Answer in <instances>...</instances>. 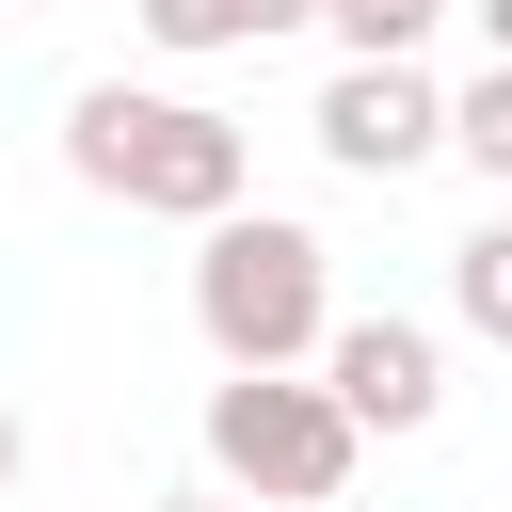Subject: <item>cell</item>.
Wrapping results in <instances>:
<instances>
[{
  "mask_svg": "<svg viewBox=\"0 0 512 512\" xmlns=\"http://www.w3.org/2000/svg\"><path fill=\"white\" fill-rule=\"evenodd\" d=\"M144 16V48H176V64H224V48H272V32H304L320 0H128Z\"/></svg>",
  "mask_w": 512,
  "mask_h": 512,
  "instance_id": "cell-6",
  "label": "cell"
},
{
  "mask_svg": "<svg viewBox=\"0 0 512 512\" xmlns=\"http://www.w3.org/2000/svg\"><path fill=\"white\" fill-rule=\"evenodd\" d=\"M368 464V416L320 384V368H224L208 384V480L256 496V512H336Z\"/></svg>",
  "mask_w": 512,
  "mask_h": 512,
  "instance_id": "cell-3",
  "label": "cell"
},
{
  "mask_svg": "<svg viewBox=\"0 0 512 512\" xmlns=\"http://www.w3.org/2000/svg\"><path fill=\"white\" fill-rule=\"evenodd\" d=\"M464 16H480V48H496V64H512V0H464Z\"/></svg>",
  "mask_w": 512,
  "mask_h": 512,
  "instance_id": "cell-11",
  "label": "cell"
},
{
  "mask_svg": "<svg viewBox=\"0 0 512 512\" xmlns=\"http://www.w3.org/2000/svg\"><path fill=\"white\" fill-rule=\"evenodd\" d=\"M64 176H80V192H112V208H144V224H224V208H240V176H256V144H240L208 96L80 80V96H64Z\"/></svg>",
  "mask_w": 512,
  "mask_h": 512,
  "instance_id": "cell-1",
  "label": "cell"
},
{
  "mask_svg": "<svg viewBox=\"0 0 512 512\" xmlns=\"http://www.w3.org/2000/svg\"><path fill=\"white\" fill-rule=\"evenodd\" d=\"M160 512H240V496H160Z\"/></svg>",
  "mask_w": 512,
  "mask_h": 512,
  "instance_id": "cell-12",
  "label": "cell"
},
{
  "mask_svg": "<svg viewBox=\"0 0 512 512\" xmlns=\"http://www.w3.org/2000/svg\"><path fill=\"white\" fill-rule=\"evenodd\" d=\"M448 160H480V176L512 192V64H480V80L448 96Z\"/></svg>",
  "mask_w": 512,
  "mask_h": 512,
  "instance_id": "cell-8",
  "label": "cell"
},
{
  "mask_svg": "<svg viewBox=\"0 0 512 512\" xmlns=\"http://www.w3.org/2000/svg\"><path fill=\"white\" fill-rule=\"evenodd\" d=\"M16 464H32V432H16V400H0V512H16Z\"/></svg>",
  "mask_w": 512,
  "mask_h": 512,
  "instance_id": "cell-10",
  "label": "cell"
},
{
  "mask_svg": "<svg viewBox=\"0 0 512 512\" xmlns=\"http://www.w3.org/2000/svg\"><path fill=\"white\" fill-rule=\"evenodd\" d=\"M304 128H320L336 176H416V160H448V80L416 48H336V80H320Z\"/></svg>",
  "mask_w": 512,
  "mask_h": 512,
  "instance_id": "cell-4",
  "label": "cell"
},
{
  "mask_svg": "<svg viewBox=\"0 0 512 512\" xmlns=\"http://www.w3.org/2000/svg\"><path fill=\"white\" fill-rule=\"evenodd\" d=\"M208 256H192V336L224 352V368H320V336H336V256H320V224H288V208H224V224H192Z\"/></svg>",
  "mask_w": 512,
  "mask_h": 512,
  "instance_id": "cell-2",
  "label": "cell"
},
{
  "mask_svg": "<svg viewBox=\"0 0 512 512\" xmlns=\"http://www.w3.org/2000/svg\"><path fill=\"white\" fill-rule=\"evenodd\" d=\"M432 16H448V0H320L336 48H432Z\"/></svg>",
  "mask_w": 512,
  "mask_h": 512,
  "instance_id": "cell-9",
  "label": "cell"
},
{
  "mask_svg": "<svg viewBox=\"0 0 512 512\" xmlns=\"http://www.w3.org/2000/svg\"><path fill=\"white\" fill-rule=\"evenodd\" d=\"M448 304H464V336L512 352V208H496L480 240H448Z\"/></svg>",
  "mask_w": 512,
  "mask_h": 512,
  "instance_id": "cell-7",
  "label": "cell"
},
{
  "mask_svg": "<svg viewBox=\"0 0 512 512\" xmlns=\"http://www.w3.org/2000/svg\"><path fill=\"white\" fill-rule=\"evenodd\" d=\"M320 384H336L368 432H432V416H448V336L400 320V304H384V320H336V336H320Z\"/></svg>",
  "mask_w": 512,
  "mask_h": 512,
  "instance_id": "cell-5",
  "label": "cell"
}]
</instances>
